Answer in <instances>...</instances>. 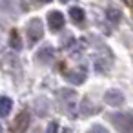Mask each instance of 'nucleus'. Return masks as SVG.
Segmentation results:
<instances>
[{
    "mask_svg": "<svg viewBox=\"0 0 133 133\" xmlns=\"http://www.w3.org/2000/svg\"><path fill=\"white\" fill-rule=\"evenodd\" d=\"M29 118H31L29 111H28V109H22V111L15 117V120H13V124H11V131H13V133H26L28 128H29Z\"/></svg>",
    "mask_w": 133,
    "mask_h": 133,
    "instance_id": "5",
    "label": "nucleus"
},
{
    "mask_svg": "<svg viewBox=\"0 0 133 133\" xmlns=\"http://www.w3.org/2000/svg\"><path fill=\"white\" fill-rule=\"evenodd\" d=\"M48 24H49V29H51V31H60V29L64 28V24H66L64 15H62L60 11H49V15H48Z\"/></svg>",
    "mask_w": 133,
    "mask_h": 133,
    "instance_id": "7",
    "label": "nucleus"
},
{
    "mask_svg": "<svg viewBox=\"0 0 133 133\" xmlns=\"http://www.w3.org/2000/svg\"><path fill=\"white\" fill-rule=\"evenodd\" d=\"M69 17H71V20H73L75 24H82V22H84V11H82L80 8H77V6L69 8Z\"/></svg>",
    "mask_w": 133,
    "mask_h": 133,
    "instance_id": "12",
    "label": "nucleus"
},
{
    "mask_svg": "<svg viewBox=\"0 0 133 133\" xmlns=\"http://www.w3.org/2000/svg\"><path fill=\"white\" fill-rule=\"evenodd\" d=\"M104 100H106L109 106L118 108V106H122V104H124V95H122L118 89H109V91L104 95Z\"/></svg>",
    "mask_w": 133,
    "mask_h": 133,
    "instance_id": "9",
    "label": "nucleus"
},
{
    "mask_svg": "<svg viewBox=\"0 0 133 133\" xmlns=\"http://www.w3.org/2000/svg\"><path fill=\"white\" fill-rule=\"evenodd\" d=\"M106 15H108V20H109L111 24L117 26V24L120 22V11H118V9H115V8H108Z\"/></svg>",
    "mask_w": 133,
    "mask_h": 133,
    "instance_id": "14",
    "label": "nucleus"
},
{
    "mask_svg": "<svg viewBox=\"0 0 133 133\" xmlns=\"http://www.w3.org/2000/svg\"><path fill=\"white\" fill-rule=\"evenodd\" d=\"M86 77H88V69L84 66H78L75 69H71L69 73H66V80L69 84H75V86H80L86 80Z\"/></svg>",
    "mask_w": 133,
    "mask_h": 133,
    "instance_id": "6",
    "label": "nucleus"
},
{
    "mask_svg": "<svg viewBox=\"0 0 133 133\" xmlns=\"http://www.w3.org/2000/svg\"><path fill=\"white\" fill-rule=\"evenodd\" d=\"M42 37H44L42 20L40 18H31L29 24H28V42H29V46L37 44L38 40H42Z\"/></svg>",
    "mask_w": 133,
    "mask_h": 133,
    "instance_id": "4",
    "label": "nucleus"
},
{
    "mask_svg": "<svg viewBox=\"0 0 133 133\" xmlns=\"http://www.w3.org/2000/svg\"><path fill=\"white\" fill-rule=\"evenodd\" d=\"M38 2H44V4H48V2H51V0H38Z\"/></svg>",
    "mask_w": 133,
    "mask_h": 133,
    "instance_id": "18",
    "label": "nucleus"
},
{
    "mask_svg": "<svg viewBox=\"0 0 133 133\" xmlns=\"http://www.w3.org/2000/svg\"><path fill=\"white\" fill-rule=\"evenodd\" d=\"M60 2H64V4H66V2H69V0H60Z\"/></svg>",
    "mask_w": 133,
    "mask_h": 133,
    "instance_id": "19",
    "label": "nucleus"
},
{
    "mask_svg": "<svg viewBox=\"0 0 133 133\" xmlns=\"http://www.w3.org/2000/svg\"><path fill=\"white\" fill-rule=\"evenodd\" d=\"M9 46H11V49H15V51H20L22 49V40H20V37H18V33L13 29L11 31V35H9Z\"/></svg>",
    "mask_w": 133,
    "mask_h": 133,
    "instance_id": "13",
    "label": "nucleus"
},
{
    "mask_svg": "<svg viewBox=\"0 0 133 133\" xmlns=\"http://www.w3.org/2000/svg\"><path fill=\"white\" fill-rule=\"evenodd\" d=\"M97 111H98V108L91 102V98H84V100H82L80 113H82L84 117H89V115H93V113H97Z\"/></svg>",
    "mask_w": 133,
    "mask_h": 133,
    "instance_id": "10",
    "label": "nucleus"
},
{
    "mask_svg": "<svg viewBox=\"0 0 133 133\" xmlns=\"http://www.w3.org/2000/svg\"><path fill=\"white\" fill-rule=\"evenodd\" d=\"M46 133H58V124H57V122H49Z\"/></svg>",
    "mask_w": 133,
    "mask_h": 133,
    "instance_id": "16",
    "label": "nucleus"
},
{
    "mask_svg": "<svg viewBox=\"0 0 133 133\" xmlns=\"http://www.w3.org/2000/svg\"><path fill=\"white\" fill-rule=\"evenodd\" d=\"M88 133H109L104 126H100V124H95V126H91L89 129H88Z\"/></svg>",
    "mask_w": 133,
    "mask_h": 133,
    "instance_id": "15",
    "label": "nucleus"
},
{
    "mask_svg": "<svg viewBox=\"0 0 133 133\" xmlns=\"http://www.w3.org/2000/svg\"><path fill=\"white\" fill-rule=\"evenodd\" d=\"M35 58H37L40 64H51L53 58H55V49H53L51 46H44L40 51H37Z\"/></svg>",
    "mask_w": 133,
    "mask_h": 133,
    "instance_id": "8",
    "label": "nucleus"
},
{
    "mask_svg": "<svg viewBox=\"0 0 133 133\" xmlns=\"http://www.w3.org/2000/svg\"><path fill=\"white\" fill-rule=\"evenodd\" d=\"M57 98L60 100V104H62V108H64L66 115L75 117V108H77L75 100H77V93H75L73 89L62 88V89H58V91H57Z\"/></svg>",
    "mask_w": 133,
    "mask_h": 133,
    "instance_id": "1",
    "label": "nucleus"
},
{
    "mask_svg": "<svg viewBox=\"0 0 133 133\" xmlns=\"http://www.w3.org/2000/svg\"><path fill=\"white\" fill-rule=\"evenodd\" d=\"M111 64H113L111 51H109L106 46L100 44L98 51L95 53V71H97V73H106V71H109Z\"/></svg>",
    "mask_w": 133,
    "mask_h": 133,
    "instance_id": "2",
    "label": "nucleus"
},
{
    "mask_svg": "<svg viewBox=\"0 0 133 133\" xmlns=\"http://www.w3.org/2000/svg\"><path fill=\"white\" fill-rule=\"evenodd\" d=\"M11 108H13V100L9 97H2V98H0V115H2V117H8Z\"/></svg>",
    "mask_w": 133,
    "mask_h": 133,
    "instance_id": "11",
    "label": "nucleus"
},
{
    "mask_svg": "<svg viewBox=\"0 0 133 133\" xmlns=\"http://www.w3.org/2000/svg\"><path fill=\"white\" fill-rule=\"evenodd\" d=\"M109 118L120 133H133V113H113Z\"/></svg>",
    "mask_w": 133,
    "mask_h": 133,
    "instance_id": "3",
    "label": "nucleus"
},
{
    "mask_svg": "<svg viewBox=\"0 0 133 133\" xmlns=\"http://www.w3.org/2000/svg\"><path fill=\"white\" fill-rule=\"evenodd\" d=\"M124 2H126L128 6H131V8H133V0H124Z\"/></svg>",
    "mask_w": 133,
    "mask_h": 133,
    "instance_id": "17",
    "label": "nucleus"
}]
</instances>
